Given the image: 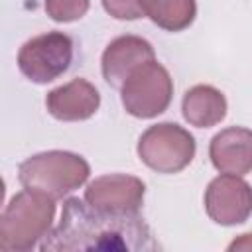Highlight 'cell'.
<instances>
[{"label":"cell","mask_w":252,"mask_h":252,"mask_svg":"<svg viewBox=\"0 0 252 252\" xmlns=\"http://www.w3.org/2000/svg\"><path fill=\"white\" fill-rule=\"evenodd\" d=\"M55 199L39 191L24 189L6 205L0 219V250L28 252L43 240L53 224Z\"/></svg>","instance_id":"cell-2"},{"label":"cell","mask_w":252,"mask_h":252,"mask_svg":"<svg viewBox=\"0 0 252 252\" xmlns=\"http://www.w3.org/2000/svg\"><path fill=\"white\" fill-rule=\"evenodd\" d=\"M181 110L191 126L211 128L226 116V98L211 85H195L183 94Z\"/></svg>","instance_id":"cell-12"},{"label":"cell","mask_w":252,"mask_h":252,"mask_svg":"<svg viewBox=\"0 0 252 252\" xmlns=\"http://www.w3.org/2000/svg\"><path fill=\"white\" fill-rule=\"evenodd\" d=\"M152 0H102L104 10L116 20H138L148 16Z\"/></svg>","instance_id":"cell-15"},{"label":"cell","mask_w":252,"mask_h":252,"mask_svg":"<svg viewBox=\"0 0 252 252\" xmlns=\"http://www.w3.org/2000/svg\"><path fill=\"white\" fill-rule=\"evenodd\" d=\"M209 158L220 173L246 175L252 171V130L230 126L213 136Z\"/></svg>","instance_id":"cell-11"},{"label":"cell","mask_w":252,"mask_h":252,"mask_svg":"<svg viewBox=\"0 0 252 252\" xmlns=\"http://www.w3.org/2000/svg\"><path fill=\"white\" fill-rule=\"evenodd\" d=\"M146 195L142 179L126 173L96 177L85 189V201L106 213H138Z\"/></svg>","instance_id":"cell-8"},{"label":"cell","mask_w":252,"mask_h":252,"mask_svg":"<svg viewBox=\"0 0 252 252\" xmlns=\"http://www.w3.org/2000/svg\"><path fill=\"white\" fill-rule=\"evenodd\" d=\"M41 250H158L150 226L138 213H106L71 197L61 219L39 244Z\"/></svg>","instance_id":"cell-1"},{"label":"cell","mask_w":252,"mask_h":252,"mask_svg":"<svg viewBox=\"0 0 252 252\" xmlns=\"http://www.w3.org/2000/svg\"><path fill=\"white\" fill-rule=\"evenodd\" d=\"M205 211L217 224H240L252 215V187L240 175L222 173L205 191Z\"/></svg>","instance_id":"cell-7"},{"label":"cell","mask_w":252,"mask_h":252,"mask_svg":"<svg viewBox=\"0 0 252 252\" xmlns=\"http://www.w3.org/2000/svg\"><path fill=\"white\" fill-rule=\"evenodd\" d=\"M150 20L167 30V32H181L189 28L197 16V2L195 0H152L148 8Z\"/></svg>","instance_id":"cell-13"},{"label":"cell","mask_w":252,"mask_h":252,"mask_svg":"<svg viewBox=\"0 0 252 252\" xmlns=\"http://www.w3.org/2000/svg\"><path fill=\"white\" fill-rule=\"evenodd\" d=\"M138 158L158 173H177L195 158V138L173 122L150 126L138 140Z\"/></svg>","instance_id":"cell-4"},{"label":"cell","mask_w":252,"mask_h":252,"mask_svg":"<svg viewBox=\"0 0 252 252\" xmlns=\"http://www.w3.org/2000/svg\"><path fill=\"white\" fill-rule=\"evenodd\" d=\"M45 106L49 114L57 120L77 122L91 118L100 106V94L93 83L87 79H73L45 96Z\"/></svg>","instance_id":"cell-10"},{"label":"cell","mask_w":252,"mask_h":252,"mask_svg":"<svg viewBox=\"0 0 252 252\" xmlns=\"http://www.w3.org/2000/svg\"><path fill=\"white\" fill-rule=\"evenodd\" d=\"M89 10V0H45V12L51 20L67 24L81 20Z\"/></svg>","instance_id":"cell-14"},{"label":"cell","mask_w":252,"mask_h":252,"mask_svg":"<svg viewBox=\"0 0 252 252\" xmlns=\"http://www.w3.org/2000/svg\"><path fill=\"white\" fill-rule=\"evenodd\" d=\"M156 59L154 47L140 35H120L112 39L102 53V77L114 89H120L124 81L144 63Z\"/></svg>","instance_id":"cell-9"},{"label":"cell","mask_w":252,"mask_h":252,"mask_svg":"<svg viewBox=\"0 0 252 252\" xmlns=\"http://www.w3.org/2000/svg\"><path fill=\"white\" fill-rule=\"evenodd\" d=\"M87 159L73 152H41L20 163L18 179L26 189L39 191L51 199H63L89 179Z\"/></svg>","instance_id":"cell-3"},{"label":"cell","mask_w":252,"mask_h":252,"mask_svg":"<svg viewBox=\"0 0 252 252\" xmlns=\"http://www.w3.org/2000/svg\"><path fill=\"white\" fill-rule=\"evenodd\" d=\"M73 59V39L63 32H47L28 39L18 53V69L26 79L45 85L63 75Z\"/></svg>","instance_id":"cell-6"},{"label":"cell","mask_w":252,"mask_h":252,"mask_svg":"<svg viewBox=\"0 0 252 252\" xmlns=\"http://www.w3.org/2000/svg\"><path fill=\"white\" fill-rule=\"evenodd\" d=\"M122 104L136 118H154L161 114L173 96V81L167 69L156 59L140 65L120 87Z\"/></svg>","instance_id":"cell-5"}]
</instances>
